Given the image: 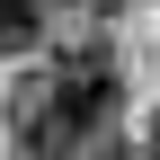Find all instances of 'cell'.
I'll use <instances>...</instances> for the list:
<instances>
[{"label":"cell","instance_id":"5","mask_svg":"<svg viewBox=\"0 0 160 160\" xmlns=\"http://www.w3.org/2000/svg\"><path fill=\"white\" fill-rule=\"evenodd\" d=\"M133 160H160V107H151V133H142V151H133Z\"/></svg>","mask_w":160,"mask_h":160},{"label":"cell","instance_id":"4","mask_svg":"<svg viewBox=\"0 0 160 160\" xmlns=\"http://www.w3.org/2000/svg\"><path fill=\"white\" fill-rule=\"evenodd\" d=\"M62 160H133V151L116 142V133H98V142H80V151H62Z\"/></svg>","mask_w":160,"mask_h":160},{"label":"cell","instance_id":"2","mask_svg":"<svg viewBox=\"0 0 160 160\" xmlns=\"http://www.w3.org/2000/svg\"><path fill=\"white\" fill-rule=\"evenodd\" d=\"M9 142H18V151H62V142H53V98H45V80H9Z\"/></svg>","mask_w":160,"mask_h":160},{"label":"cell","instance_id":"3","mask_svg":"<svg viewBox=\"0 0 160 160\" xmlns=\"http://www.w3.org/2000/svg\"><path fill=\"white\" fill-rule=\"evenodd\" d=\"M45 45V0H0V53H36Z\"/></svg>","mask_w":160,"mask_h":160},{"label":"cell","instance_id":"1","mask_svg":"<svg viewBox=\"0 0 160 160\" xmlns=\"http://www.w3.org/2000/svg\"><path fill=\"white\" fill-rule=\"evenodd\" d=\"M45 98H53V142H62V151H80V142H98V133L116 125V107H125V80H116L107 45H71L62 62H53Z\"/></svg>","mask_w":160,"mask_h":160},{"label":"cell","instance_id":"6","mask_svg":"<svg viewBox=\"0 0 160 160\" xmlns=\"http://www.w3.org/2000/svg\"><path fill=\"white\" fill-rule=\"evenodd\" d=\"M71 9H80V18H116V0H71Z\"/></svg>","mask_w":160,"mask_h":160}]
</instances>
